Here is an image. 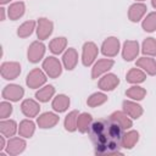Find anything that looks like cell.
<instances>
[{
    "label": "cell",
    "instance_id": "6da1fadb",
    "mask_svg": "<svg viewBox=\"0 0 156 156\" xmlns=\"http://www.w3.org/2000/svg\"><path fill=\"white\" fill-rule=\"evenodd\" d=\"M123 128L108 119H99L93 122L89 129L90 139L95 146L96 155H122L121 141L123 136Z\"/></svg>",
    "mask_w": 156,
    "mask_h": 156
},
{
    "label": "cell",
    "instance_id": "7a4b0ae2",
    "mask_svg": "<svg viewBox=\"0 0 156 156\" xmlns=\"http://www.w3.org/2000/svg\"><path fill=\"white\" fill-rule=\"evenodd\" d=\"M43 69L50 78H57L62 73L61 62L54 56H49L43 61Z\"/></svg>",
    "mask_w": 156,
    "mask_h": 156
},
{
    "label": "cell",
    "instance_id": "3957f363",
    "mask_svg": "<svg viewBox=\"0 0 156 156\" xmlns=\"http://www.w3.org/2000/svg\"><path fill=\"white\" fill-rule=\"evenodd\" d=\"M46 82V73H44L40 68H33L26 78V84L30 89H37L44 85Z\"/></svg>",
    "mask_w": 156,
    "mask_h": 156
},
{
    "label": "cell",
    "instance_id": "277c9868",
    "mask_svg": "<svg viewBox=\"0 0 156 156\" xmlns=\"http://www.w3.org/2000/svg\"><path fill=\"white\" fill-rule=\"evenodd\" d=\"M0 73H1L2 78L6 80L16 79L21 74V65L15 61L4 62L0 67Z\"/></svg>",
    "mask_w": 156,
    "mask_h": 156
},
{
    "label": "cell",
    "instance_id": "5b68a950",
    "mask_svg": "<svg viewBox=\"0 0 156 156\" xmlns=\"http://www.w3.org/2000/svg\"><path fill=\"white\" fill-rule=\"evenodd\" d=\"M98 46L93 41H87L83 45V51H82V62L85 67H89L93 65L98 56Z\"/></svg>",
    "mask_w": 156,
    "mask_h": 156
},
{
    "label": "cell",
    "instance_id": "8992f818",
    "mask_svg": "<svg viewBox=\"0 0 156 156\" xmlns=\"http://www.w3.org/2000/svg\"><path fill=\"white\" fill-rule=\"evenodd\" d=\"M45 55V45L41 41H33L27 51V57L28 61L32 63L39 62Z\"/></svg>",
    "mask_w": 156,
    "mask_h": 156
},
{
    "label": "cell",
    "instance_id": "52a82bcc",
    "mask_svg": "<svg viewBox=\"0 0 156 156\" xmlns=\"http://www.w3.org/2000/svg\"><path fill=\"white\" fill-rule=\"evenodd\" d=\"M24 95V89L18 84H9L2 89V98L10 101H20Z\"/></svg>",
    "mask_w": 156,
    "mask_h": 156
},
{
    "label": "cell",
    "instance_id": "ba28073f",
    "mask_svg": "<svg viewBox=\"0 0 156 156\" xmlns=\"http://www.w3.org/2000/svg\"><path fill=\"white\" fill-rule=\"evenodd\" d=\"M52 29H54V23L50 20H48L45 17H41V18L38 20V22H37V35H38L39 40L48 39L51 35Z\"/></svg>",
    "mask_w": 156,
    "mask_h": 156
},
{
    "label": "cell",
    "instance_id": "9c48e42d",
    "mask_svg": "<svg viewBox=\"0 0 156 156\" xmlns=\"http://www.w3.org/2000/svg\"><path fill=\"white\" fill-rule=\"evenodd\" d=\"M119 40L116 37H108L101 45V52L107 57H115L119 51Z\"/></svg>",
    "mask_w": 156,
    "mask_h": 156
},
{
    "label": "cell",
    "instance_id": "30bf717a",
    "mask_svg": "<svg viewBox=\"0 0 156 156\" xmlns=\"http://www.w3.org/2000/svg\"><path fill=\"white\" fill-rule=\"evenodd\" d=\"M115 62L111 58H101L98 60V62H95V65L91 68V78H99L101 74L106 73L107 71H110L113 67Z\"/></svg>",
    "mask_w": 156,
    "mask_h": 156
},
{
    "label": "cell",
    "instance_id": "8fae6325",
    "mask_svg": "<svg viewBox=\"0 0 156 156\" xmlns=\"http://www.w3.org/2000/svg\"><path fill=\"white\" fill-rule=\"evenodd\" d=\"M27 144L24 141V139L22 138H10L9 143L6 144V152L10 156H16L20 155L21 152L24 151Z\"/></svg>",
    "mask_w": 156,
    "mask_h": 156
},
{
    "label": "cell",
    "instance_id": "7c38bea8",
    "mask_svg": "<svg viewBox=\"0 0 156 156\" xmlns=\"http://www.w3.org/2000/svg\"><path fill=\"white\" fill-rule=\"evenodd\" d=\"M60 121V117L54 113V112H45L43 115H40L37 119V123L39 126V128H43V129H49V128H52L55 127Z\"/></svg>",
    "mask_w": 156,
    "mask_h": 156
},
{
    "label": "cell",
    "instance_id": "4fadbf2b",
    "mask_svg": "<svg viewBox=\"0 0 156 156\" xmlns=\"http://www.w3.org/2000/svg\"><path fill=\"white\" fill-rule=\"evenodd\" d=\"M139 54V44L135 40H127L123 44L122 56L126 61H133Z\"/></svg>",
    "mask_w": 156,
    "mask_h": 156
},
{
    "label": "cell",
    "instance_id": "5bb4252c",
    "mask_svg": "<svg viewBox=\"0 0 156 156\" xmlns=\"http://www.w3.org/2000/svg\"><path fill=\"white\" fill-rule=\"evenodd\" d=\"M21 111L26 117H37L40 111V105L33 99H26L21 104Z\"/></svg>",
    "mask_w": 156,
    "mask_h": 156
},
{
    "label": "cell",
    "instance_id": "9a60e30c",
    "mask_svg": "<svg viewBox=\"0 0 156 156\" xmlns=\"http://www.w3.org/2000/svg\"><path fill=\"white\" fill-rule=\"evenodd\" d=\"M119 84V78L113 73H107L102 78H100L98 85L104 91H111Z\"/></svg>",
    "mask_w": 156,
    "mask_h": 156
},
{
    "label": "cell",
    "instance_id": "2e32d148",
    "mask_svg": "<svg viewBox=\"0 0 156 156\" xmlns=\"http://www.w3.org/2000/svg\"><path fill=\"white\" fill-rule=\"evenodd\" d=\"M62 62L63 66L67 71H72L73 68H76L77 63H78V52L74 48H68L63 56H62Z\"/></svg>",
    "mask_w": 156,
    "mask_h": 156
},
{
    "label": "cell",
    "instance_id": "e0dca14e",
    "mask_svg": "<svg viewBox=\"0 0 156 156\" xmlns=\"http://www.w3.org/2000/svg\"><path fill=\"white\" fill-rule=\"evenodd\" d=\"M146 10H147V7H146L145 4H143V2H135L128 10V18L132 22H139L144 17V15L146 13Z\"/></svg>",
    "mask_w": 156,
    "mask_h": 156
},
{
    "label": "cell",
    "instance_id": "ac0fdd59",
    "mask_svg": "<svg viewBox=\"0 0 156 156\" xmlns=\"http://www.w3.org/2000/svg\"><path fill=\"white\" fill-rule=\"evenodd\" d=\"M123 111L133 119H138L139 117H141L143 115V107L136 104L135 101H130V100H126L123 101Z\"/></svg>",
    "mask_w": 156,
    "mask_h": 156
},
{
    "label": "cell",
    "instance_id": "d6986e66",
    "mask_svg": "<svg viewBox=\"0 0 156 156\" xmlns=\"http://www.w3.org/2000/svg\"><path fill=\"white\" fill-rule=\"evenodd\" d=\"M110 119L115 123H117L118 126H121L124 130L126 129H129L132 126H133V122L132 119L129 118V116L124 112V111H115L111 116H110Z\"/></svg>",
    "mask_w": 156,
    "mask_h": 156
},
{
    "label": "cell",
    "instance_id": "ffe728a7",
    "mask_svg": "<svg viewBox=\"0 0 156 156\" xmlns=\"http://www.w3.org/2000/svg\"><path fill=\"white\" fill-rule=\"evenodd\" d=\"M136 66L139 68H141L143 71H145L150 76H155L156 74V61L154 58H151V57L143 56V57L138 58L136 60Z\"/></svg>",
    "mask_w": 156,
    "mask_h": 156
},
{
    "label": "cell",
    "instance_id": "44dd1931",
    "mask_svg": "<svg viewBox=\"0 0 156 156\" xmlns=\"http://www.w3.org/2000/svg\"><path fill=\"white\" fill-rule=\"evenodd\" d=\"M24 11H26L24 2L17 1V2H13V4H11L9 6V9H7V16H9L10 20L16 21V20L21 18L24 15Z\"/></svg>",
    "mask_w": 156,
    "mask_h": 156
},
{
    "label": "cell",
    "instance_id": "7402d4cb",
    "mask_svg": "<svg viewBox=\"0 0 156 156\" xmlns=\"http://www.w3.org/2000/svg\"><path fill=\"white\" fill-rule=\"evenodd\" d=\"M18 130L17 128V123L13 119H2L0 122V132L6 138H11L16 134V132Z\"/></svg>",
    "mask_w": 156,
    "mask_h": 156
},
{
    "label": "cell",
    "instance_id": "603a6c76",
    "mask_svg": "<svg viewBox=\"0 0 156 156\" xmlns=\"http://www.w3.org/2000/svg\"><path fill=\"white\" fill-rule=\"evenodd\" d=\"M69 104H71V101H69V98H68L67 95H65V94H58V95H56V96L54 98L51 106H52V108H54L56 112H65V111L68 108Z\"/></svg>",
    "mask_w": 156,
    "mask_h": 156
},
{
    "label": "cell",
    "instance_id": "cb8c5ba5",
    "mask_svg": "<svg viewBox=\"0 0 156 156\" xmlns=\"http://www.w3.org/2000/svg\"><path fill=\"white\" fill-rule=\"evenodd\" d=\"M35 132V124L30 119H23L18 126V134L22 138H32Z\"/></svg>",
    "mask_w": 156,
    "mask_h": 156
},
{
    "label": "cell",
    "instance_id": "d4e9b609",
    "mask_svg": "<svg viewBox=\"0 0 156 156\" xmlns=\"http://www.w3.org/2000/svg\"><path fill=\"white\" fill-rule=\"evenodd\" d=\"M138 140H139V133L136 130H129L123 134L121 145H122V147L129 150V149L134 147V145L138 143Z\"/></svg>",
    "mask_w": 156,
    "mask_h": 156
},
{
    "label": "cell",
    "instance_id": "484cf974",
    "mask_svg": "<svg viewBox=\"0 0 156 156\" xmlns=\"http://www.w3.org/2000/svg\"><path fill=\"white\" fill-rule=\"evenodd\" d=\"M93 123V117L90 113H79L78 119H77V129L80 133H87L90 129V126Z\"/></svg>",
    "mask_w": 156,
    "mask_h": 156
},
{
    "label": "cell",
    "instance_id": "4316f807",
    "mask_svg": "<svg viewBox=\"0 0 156 156\" xmlns=\"http://www.w3.org/2000/svg\"><path fill=\"white\" fill-rule=\"evenodd\" d=\"M126 79H127L128 83L139 84V83H143L146 79V74H145V72H143L139 68H130L128 71L127 76H126Z\"/></svg>",
    "mask_w": 156,
    "mask_h": 156
},
{
    "label": "cell",
    "instance_id": "83f0119b",
    "mask_svg": "<svg viewBox=\"0 0 156 156\" xmlns=\"http://www.w3.org/2000/svg\"><path fill=\"white\" fill-rule=\"evenodd\" d=\"M67 46V39L65 37H57V38H54L50 43H49V49L52 54L55 55H58L61 52H63V50L66 49Z\"/></svg>",
    "mask_w": 156,
    "mask_h": 156
},
{
    "label": "cell",
    "instance_id": "f1b7e54d",
    "mask_svg": "<svg viewBox=\"0 0 156 156\" xmlns=\"http://www.w3.org/2000/svg\"><path fill=\"white\" fill-rule=\"evenodd\" d=\"M55 94V88L54 85H45L43 88H40L37 93H35V98L37 100H39L40 102H48Z\"/></svg>",
    "mask_w": 156,
    "mask_h": 156
},
{
    "label": "cell",
    "instance_id": "f546056e",
    "mask_svg": "<svg viewBox=\"0 0 156 156\" xmlns=\"http://www.w3.org/2000/svg\"><path fill=\"white\" fill-rule=\"evenodd\" d=\"M35 26H37V23L34 21H26L17 28V35L20 38H27V37L32 35V33L35 29Z\"/></svg>",
    "mask_w": 156,
    "mask_h": 156
},
{
    "label": "cell",
    "instance_id": "4dcf8cb0",
    "mask_svg": "<svg viewBox=\"0 0 156 156\" xmlns=\"http://www.w3.org/2000/svg\"><path fill=\"white\" fill-rule=\"evenodd\" d=\"M126 95H127L129 99H132V100L140 101V100H143V99L145 98L146 90H145L144 88H141V87L133 85V87H130L129 89L126 90Z\"/></svg>",
    "mask_w": 156,
    "mask_h": 156
},
{
    "label": "cell",
    "instance_id": "1f68e13d",
    "mask_svg": "<svg viewBox=\"0 0 156 156\" xmlns=\"http://www.w3.org/2000/svg\"><path fill=\"white\" fill-rule=\"evenodd\" d=\"M78 116H79V113H78L77 110L71 111L66 116V118H65V129L67 132H74V130H77V119H78Z\"/></svg>",
    "mask_w": 156,
    "mask_h": 156
},
{
    "label": "cell",
    "instance_id": "d6a6232c",
    "mask_svg": "<svg viewBox=\"0 0 156 156\" xmlns=\"http://www.w3.org/2000/svg\"><path fill=\"white\" fill-rule=\"evenodd\" d=\"M141 51H143V54H145L147 56H155L156 55V39L151 38V37L146 38L143 41Z\"/></svg>",
    "mask_w": 156,
    "mask_h": 156
},
{
    "label": "cell",
    "instance_id": "836d02e7",
    "mask_svg": "<svg viewBox=\"0 0 156 156\" xmlns=\"http://www.w3.org/2000/svg\"><path fill=\"white\" fill-rule=\"evenodd\" d=\"M106 101H107V96L104 93H94L88 98L87 104L90 107H98V106L105 104Z\"/></svg>",
    "mask_w": 156,
    "mask_h": 156
},
{
    "label": "cell",
    "instance_id": "e575fe53",
    "mask_svg": "<svg viewBox=\"0 0 156 156\" xmlns=\"http://www.w3.org/2000/svg\"><path fill=\"white\" fill-rule=\"evenodd\" d=\"M141 27L145 32H154L156 29V12H150L144 18Z\"/></svg>",
    "mask_w": 156,
    "mask_h": 156
},
{
    "label": "cell",
    "instance_id": "d590c367",
    "mask_svg": "<svg viewBox=\"0 0 156 156\" xmlns=\"http://www.w3.org/2000/svg\"><path fill=\"white\" fill-rule=\"evenodd\" d=\"M12 111H13V107H12V105L10 102L2 101L0 104V118L1 119H6L7 117H10Z\"/></svg>",
    "mask_w": 156,
    "mask_h": 156
},
{
    "label": "cell",
    "instance_id": "8d00e7d4",
    "mask_svg": "<svg viewBox=\"0 0 156 156\" xmlns=\"http://www.w3.org/2000/svg\"><path fill=\"white\" fill-rule=\"evenodd\" d=\"M5 138H6V136H4V135H1V136H0V151H2L4 149H6V143H5Z\"/></svg>",
    "mask_w": 156,
    "mask_h": 156
},
{
    "label": "cell",
    "instance_id": "74e56055",
    "mask_svg": "<svg viewBox=\"0 0 156 156\" xmlns=\"http://www.w3.org/2000/svg\"><path fill=\"white\" fill-rule=\"evenodd\" d=\"M5 10L4 7H0V20L1 21H5Z\"/></svg>",
    "mask_w": 156,
    "mask_h": 156
},
{
    "label": "cell",
    "instance_id": "f35d334b",
    "mask_svg": "<svg viewBox=\"0 0 156 156\" xmlns=\"http://www.w3.org/2000/svg\"><path fill=\"white\" fill-rule=\"evenodd\" d=\"M11 0H0V4L1 5H5V4H7V2H10Z\"/></svg>",
    "mask_w": 156,
    "mask_h": 156
},
{
    "label": "cell",
    "instance_id": "ab89813d",
    "mask_svg": "<svg viewBox=\"0 0 156 156\" xmlns=\"http://www.w3.org/2000/svg\"><path fill=\"white\" fill-rule=\"evenodd\" d=\"M151 5L154 6V9H156V0H151Z\"/></svg>",
    "mask_w": 156,
    "mask_h": 156
},
{
    "label": "cell",
    "instance_id": "60d3db41",
    "mask_svg": "<svg viewBox=\"0 0 156 156\" xmlns=\"http://www.w3.org/2000/svg\"><path fill=\"white\" fill-rule=\"evenodd\" d=\"M136 1H144V0H136Z\"/></svg>",
    "mask_w": 156,
    "mask_h": 156
}]
</instances>
